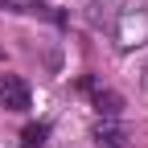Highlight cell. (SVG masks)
Masks as SVG:
<instances>
[{
    "instance_id": "1",
    "label": "cell",
    "mask_w": 148,
    "mask_h": 148,
    "mask_svg": "<svg viewBox=\"0 0 148 148\" xmlns=\"http://www.w3.org/2000/svg\"><path fill=\"white\" fill-rule=\"evenodd\" d=\"M0 107L4 111H25L29 107V86L21 74H0Z\"/></svg>"
},
{
    "instance_id": "2",
    "label": "cell",
    "mask_w": 148,
    "mask_h": 148,
    "mask_svg": "<svg viewBox=\"0 0 148 148\" xmlns=\"http://www.w3.org/2000/svg\"><path fill=\"white\" fill-rule=\"evenodd\" d=\"M95 144H99V148H123V127L111 123V119L99 123V127H95Z\"/></svg>"
},
{
    "instance_id": "3",
    "label": "cell",
    "mask_w": 148,
    "mask_h": 148,
    "mask_svg": "<svg viewBox=\"0 0 148 148\" xmlns=\"http://www.w3.org/2000/svg\"><path fill=\"white\" fill-rule=\"evenodd\" d=\"M95 107H99V115H107V119H115L119 111H123V99L115 95V90H99V95H95Z\"/></svg>"
},
{
    "instance_id": "4",
    "label": "cell",
    "mask_w": 148,
    "mask_h": 148,
    "mask_svg": "<svg viewBox=\"0 0 148 148\" xmlns=\"http://www.w3.org/2000/svg\"><path fill=\"white\" fill-rule=\"evenodd\" d=\"M45 140H49V127L45 123H29L21 132V148H45Z\"/></svg>"
},
{
    "instance_id": "5",
    "label": "cell",
    "mask_w": 148,
    "mask_h": 148,
    "mask_svg": "<svg viewBox=\"0 0 148 148\" xmlns=\"http://www.w3.org/2000/svg\"><path fill=\"white\" fill-rule=\"evenodd\" d=\"M144 90H148V70H144Z\"/></svg>"
},
{
    "instance_id": "6",
    "label": "cell",
    "mask_w": 148,
    "mask_h": 148,
    "mask_svg": "<svg viewBox=\"0 0 148 148\" xmlns=\"http://www.w3.org/2000/svg\"><path fill=\"white\" fill-rule=\"evenodd\" d=\"M0 58H4V49H0Z\"/></svg>"
}]
</instances>
